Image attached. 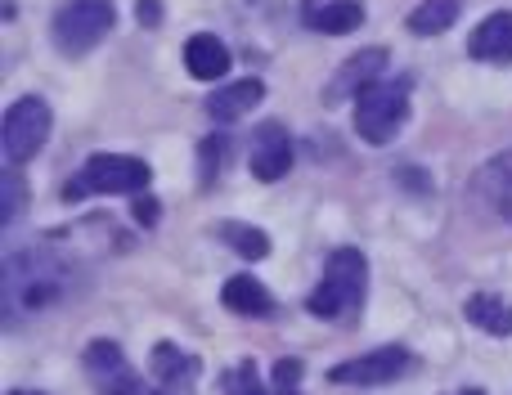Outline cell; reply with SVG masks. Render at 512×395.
I'll return each mask as SVG.
<instances>
[{
	"label": "cell",
	"instance_id": "obj_1",
	"mask_svg": "<svg viewBox=\"0 0 512 395\" xmlns=\"http://www.w3.org/2000/svg\"><path fill=\"white\" fill-rule=\"evenodd\" d=\"M72 270L63 256L45 252V247H14L0 265V310L5 324L18 328V319L36 315V310L54 306L68 292Z\"/></svg>",
	"mask_w": 512,
	"mask_h": 395
},
{
	"label": "cell",
	"instance_id": "obj_2",
	"mask_svg": "<svg viewBox=\"0 0 512 395\" xmlns=\"http://www.w3.org/2000/svg\"><path fill=\"white\" fill-rule=\"evenodd\" d=\"M364 283H369V261L355 247H337L324 265V279L306 297V310L315 319H342L364 301Z\"/></svg>",
	"mask_w": 512,
	"mask_h": 395
},
{
	"label": "cell",
	"instance_id": "obj_3",
	"mask_svg": "<svg viewBox=\"0 0 512 395\" xmlns=\"http://www.w3.org/2000/svg\"><path fill=\"white\" fill-rule=\"evenodd\" d=\"M149 180H153V171L144 158H131V153H95V158L63 185V198L81 202L95 194H144Z\"/></svg>",
	"mask_w": 512,
	"mask_h": 395
},
{
	"label": "cell",
	"instance_id": "obj_4",
	"mask_svg": "<svg viewBox=\"0 0 512 395\" xmlns=\"http://www.w3.org/2000/svg\"><path fill=\"white\" fill-rule=\"evenodd\" d=\"M409 122V81H378L355 99V135L373 149L391 144Z\"/></svg>",
	"mask_w": 512,
	"mask_h": 395
},
{
	"label": "cell",
	"instance_id": "obj_5",
	"mask_svg": "<svg viewBox=\"0 0 512 395\" xmlns=\"http://www.w3.org/2000/svg\"><path fill=\"white\" fill-rule=\"evenodd\" d=\"M117 23V5L113 0H68V5L54 14L50 36H54V50L77 59V54H90Z\"/></svg>",
	"mask_w": 512,
	"mask_h": 395
},
{
	"label": "cell",
	"instance_id": "obj_6",
	"mask_svg": "<svg viewBox=\"0 0 512 395\" xmlns=\"http://www.w3.org/2000/svg\"><path fill=\"white\" fill-rule=\"evenodd\" d=\"M50 140V104L41 95H23L9 104L5 122H0V149H5L9 167H27L41 153V144Z\"/></svg>",
	"mask_w": 512,
	"mask_h": 395
},
{
	"label": "cell",
	"instance_id": "obj_7",
	"mask_svg": "<svg viewBox=\"0 0 512 395\" xmlns=\"http://www.w3.org/2000/svg\"><path fill=\"white\" fill-rule=\"evenodd\" d=\"M81 364H86V378L95 382L99 395H167L162 387H149V382L131 369V360H126L122 346L108 342V337L90 342L86 355H81Z\"/></svg>",
	"mask_w": 512,
	"mask_h": 395
},
{
	"label": "cell",
	"instance_id": "obj_8",
	"mask_svg": "<svg viewBox=\"0 0 512 395\" xmlns=\"http://www.w3.org/2000/svg\"><path fill=\"white\" fill-rule=\"evenodd\" d=\"M414 369V355L405 346H378L369 355H355V360H342L337 369H328V382L333 387H387V382L405 378Z\"/></svg>",
	"mask_w": 512,
	"mask_h": 395
},
{
	"label": "cell",
	"instance_id": "obj_9",
	"mask_svg": "<svg viewBox=\"0 0 512 395\" xmlns=\"http://www.w3.org/2000/svg\"><path fill=\"white\" fill-rule=\"evenodd\" d=\"M387 72V50H360V54H351V59L337 68V77L328 81V90H324V99L328 104H342V99H360L369 86H378V81H387L382 77Z\"/></svg>",
	"mask_w": 512,
	"mask_h": 395
},
{
	"label": "cell",
	"instance_id": "obj_10",
	"mask_svg": "<svg viewBox=\"0 0 512 395\" xmlns=\"http://www.w3.org/2000/svg\"><path fill=\"white\" fill-rule=\"evenodd\" d=\"M252 176L256 180H265V185H274V180H283L288 176V167H292V135H288V126H279V122H261L252 131Z\"/></svg>",
	"mask_w": 512,
	"mask_h": 395
},
{
	"label": "cell",
	"instance_id": "obj_11",
	"mask_svg": "<svg viewBox=\"0 0 512 395\" xmlns=\"http://www.w3.org/2000/svg\"><path fill=\"white\" fill-rule=\"evenodd\" d=\"M468 54L477 63H512V9H499L472 27Z\"/></svg>",
	"mask_w": 512,
	"mask_h": 395
},
{
	"label": "cell",
	"instance_id": "obj_12",
	"mask_svg": "<svg viewBox=\"0 0 512 395\" xmlns=\"http://www.w3.org/2000/svg\"><path fill=\"white\" fill-rule=\"evenodd\" d=\"M477 198L486 211H495L499 220L512 225V149L495 153V158L477 171Z\"/></svg>",
	"mask_w": 512,
	"mask_h": 395
},
{
	"label": "cell",
	"instance_id": "obj_13",
	"mask_svg": "<svg viewBox=\"0 0 512 395\" xmlns=\"http://www.w3.org/2000/svg\"><path fill=\"white\" fill-rule=\"evenodd\" d=\"M230 63H234V54L221 36L198 32V36L185 41V68H189L194 81H221L225 72H230Z\"/></svg>",
	"mask_w": 512,
	"mask_h": 395
},
{
	"label": "cell",
	"instance_id": "obj_14",
	"mask_svg": "<svg viewBox=\"0 0 512 395\" xmlns=\"http://www.w3.org/2000/svg\"><path fill=\"white\" fill-rule=\"evenodd\" d=\"M153 378H158V387L167 395H189V387L198 378V360L176 351L171 342H158L153 346Z\"/></svg>",
	"mask_w": 512,
	"mask_h": 395
},
{
	"label": "cell",
	"instance_id": "obj_15",
	"mask_svg": "<svg viewBox=\"0 0 512 395\" xmlns=\"http://www.w3.org/2000/svg\"><path fill=\"white\" fill-rule=\"evenodd\" d=\"M221 301H225V310H234V315H248V319L274 315L270 288H265L261 279H252V274H234V279L221 288Z\"/></svg>",
	"mask_w": 512,
	"mask_h": 395
},
{
	"label": "cell",
	"instance_id": "obj_16",
	"mask_svg": "<svg viewBox=\"0 0 512 395\" xmlns=\"http://www.w3.org/2000/svg\"><path fill=\"white\" fill-rule=\"evenodd\" d=\"M265 99V86L256 77H243V81H230V86H221L212 99H207V113L216 117V122H239L248 108H256Z\"/></svg>",
	"mask_w": 512,
	"mask_h": 395
},
{
	"label": "cell",
	"instance_id": "obj_17",
	"mask_svg": "<svg viewBox=\"0 0 512 395\" xmlns=\"http://www.w3.org/2000/svg\"><path fill=\"white\" fill-rule=\"evenodd\" d=\"M360 23H364L360 0H324V5L306 9V27H315V32H324V36H346Z\"/></svg>",
	"mask_w": 512,
	"mask_h": 395
},
{
	"label": "cell",
	"instance_id": "obj_18",
	"mask_svg": "<svg viewBox=\"0 0 512 395\" xmlns=\"http://www.w3.org/2000/svg\"><path fill=\"white\" fill-rule=\"evenodd\" d=\"M463 315H468V324H477L481 333L512 337V306L499 297V292H477V297H468Z\"/></svg>",
	"mask_w": 512,
	"mask_h": 395
},
{
	"label": "cell",
	"instance_id": "obj_19",
	"mask_svg": "<svg viewBox=\"0 0 512 395\" xmlns=\"http://www.w3.org/2000/svg\"><path fill=\"white\" fill-rule=\"evenodd\" d=\"M459 0H423V5L409 14V32L414 36H436L445 32V27L459 23Z\"/></svg>",
	"mask_w": 512,
	"mask_h": 395
},
{
	"label": "cell",
	"instance_id": "obj_20",
	"mask_svg": "<svg viewBox=\"0 0 512 395\" xmlns=\"http://www.w3.org/2000/svg\"><path fill=\"white\" fill-rule=\"evenodd\" d=\"M221 234V243H230L239 256H248V261H265L270 256V234L256 225H239V220H230V225L216 229Z\"/></svg>",
	"mask_w": 512,
	"mask_h": 395
},
{
	"label": "cell",
	"instance_id": "obj_21",
	"mask_svg": "<svg viewBox=\"0 0 512 395\" xmlns=\"http://www.w3.org/2000/svg\"><path fill=\"white\" fill-rule=\"evenodd\" d=\"M23 202H27V189H23V176H18L14 167L0 176V225H18V216H23Z\"/></svg>",
	"mask_w": 512,
	"mask_h": 395
},
{
	"label": "cell",
	"instance_id": "obj_22",
	"mask_svg": "<svg viewBox=\"0 0 512 395\" xmlns=\"http://www.w3.org/2000/svg\"><path fill=\"white\" fill-rule=\"evenodd\" d=\"M221 395H270V391H265V382H261V373H256V364L243 360V364H234V369L221 373Z\"/></svg>",
	"mask_w": 512,
	"mask_h": 395
},
{
	"label": "cell",
	"instance_id": "obj_23",
	"mask_svg": "<svg viewBox=\"0 0 512 395\" xmlns=\"http://www.w3.org/2000/svg\"><path fill=\"white\" fill-rule=\"evenodd\" d=\"M225 158H230V140H225V135H207V140L198 144V176H203V189H212Z\"/></svg>",
	"mask_w": 512,
	"mask_h": 395
},
{
	"label": "cell",
	"instance_id": "obj_24",
	"mask_svg": "<svg viewBox=\"0 0 512 395\" xmlns=\"http://www.w3.org/2000/svg\"><path fill=\"white\" fill-rule=\"evenodd\" d=\"M297 382H301V360L274 364V395H297Z\"/></svg>",
	"mask_w": 512,
	"mask_h": 395
},
{
	"label": "cell",
	"instance_id": "obj_25",
	"mask_svg": "<svg viewBox=\"0 0 512 395\" xmlns=\"http://www.w3.org/2000/svg\"><path fill=\"white\" fill-rule=\"evenodd\" d=\"M158 198H135V211H131V216H135V225H144V229H153V225H158Z\"/></svg>",
	"mask_w": 512,
	"mask_h": 395
},
{
	"label": "cell",
	"instance_id": "obj_26",
	"mask_svg": "<svg viewBox=\"0 0 512 395\" xmlns=\"http://www.w3.org/2000/svg\"><path fill=\"white\" fill-rule=\"evenodd\" d=\"M135 18H140L144 27H158L162 23V5L158 0H140V5H135Z\"/></svg>",
	"mask_w": 512,
	"mask_h": 395
},
{
	"label": "cell",
	"instance_id": "obj_27",
	"mask_svg": "<svg viewBox=\"0 0 512 395\" xmlns=\"http://www.w3.org/2000/svg\"><path fill=\"white\" fill-rule=\"evenodd\" d=\"M9 395H45V391H9Z\"/></svg>",
	"mask_w": 512,
	"mask_h": 395
},
{
	"label": "cell",
	"instance_id": "obj_28",
	"mask_svg": "<svg viewBox=\"0 0 512 395\" xmlns=\"http://www.w3.org/2000/svg\"><path fill=\"white\" fill-rule=\"evenodd\" d=\"M459 395H486V391H477V387H472V391H459Z\"/></svg>",
	"mask_w": 512,
	"mask_h": 395
}]
</instances>
